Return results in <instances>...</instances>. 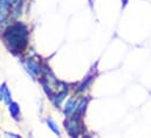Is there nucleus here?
<instances>
[{
    "label": "nucleus",
    "mask_w": 151,
    "mask_h": 138,
    "mask_svg": "<svg viewBox=\"0 0 151 138\" xmlns=\"http://www.w3.org/2000/svg\"><path fill=\"white\" fill-rule=\"evenodd\" d=\"M77 98L75 96H70L67 101H65V104H63V114L66 117H69L72 115H74L76 110V106H77Z\"/></svg>",
    "instance_id": "20e7f679"
},
{
    "label": "nucleus",
    "mask_w": 151,
    "mask_h": 138,
    "mask_svg": "<svg viewBox=\"0 0 151 138\" xmlns=\"http://www.w3.org/2000/svg\"><path fill=\"white\" fill-rule=\"evenodd\" d=\"M4 102L7 104V105L12 102V95H11V91H9V89L7 87H6L5 94H4Z\"/></svg>",
    "instance_id": "9d476101"
},
{
    "label": "nucleus",
    "mask_w": 151,
    "mask_h": 138,
    "mask_svg": "<svg viewBox=\"0 0 151 138\" xmlns=\"http://www.w3.org/2000/svg\"><path fill=\"white\" fill-rule=\"evenodd\" d=\"M11 7L12 5L8 4L6 0H0V25H2L9 17Z\"/></svg>",
    "instance_id": "39448f33"
},
{
    "label": "nucleus",
    "mask_w": 151,
    "mask_h": 138,
    "mask_svg": "<svg viewBox=\"0 0 151 138\" xmlns=\"http://www.w3.org/2000/svg\"><path fill=\"white\" fill-rule=\"evenodd\" d=\"M82 118L77 117L75 115H72L67 117L63 125L68 134V136L72 138H78L80 135H82Z\"/></svg>",
    "instance_id": "f03ea898"
},
{
    "label": "nucleus",
    "mask_w": 151,
    "mask_h": 138,
    "mask_svg": "<svg viewBox=\"0 0 151 138\" xmlns=\"http://www.w3.org/2000/svg\"><path fill=\"white\" fill-rule=\"evenodd\" d=\"M9 137H12V138H21L20 136H18V135H15V134H9V132H6Z\"/></svg>",
    "instance_id": "f8f14e48"
},
{
    "label": "nucleus",
    "mask_w": 151,
    "mask_h": 138,
    "mask_svg": "<svg viewBox=\"0 0 151 138\" xmlns=\"http://www.w3.org/2000/svg\"><path fill=\"white\" fill-rule=\"evenodd\" d=\"M67 94H68V89H63V90H60V91H58L55 95H54V97H53V103L54 105L56 106V108H60L61 106V104L62 102L65 101V98L67 97Z\"/></svg>",
    "instance_id": "0eeeda50"
},
{
    "label": "nucleus",
    "mask_w": 151,
    "mask_h": 138,
    "mask_svg": "<svg viewBox=\"0 0 151 138\" xmlns=\"http://www.w3.org/2000/svg\"><path fill=\"white\" fill-rule=\"evenodd\" d=\"M46 124H47V126L55 134V135H58V136H61V131H60V129H59V126H58V124L55 123V121L53 119V118H50V117H48L47 119H46Z\"/></svg>",
    "instance_id": "1a4fd4ad"
},
{
    "label": "nucleus",
    "mask_w": 151,
    "mask_h": 138,
    "mask_svg": "<svg viewBox=\"0 0 151 138\" xmlns=\"http://www.w3.org/2000/svg\"><path fill=\"white\" fill-rule=\"evenodd\" d=\"M29 32L25 24L17 21L9 25L2 34V39L11 52L13 53H22L28 45Z\"/></svg>",
    "instance_id": "f257e3e1"
},
{
    "label": "nucleus",
    "mask_w": 151,
    "mask_h": 138,
    "mask_svg": "<svg viewBox=\"0 0 151 138\" xmlns=\"http://www.w3.org/2000/svg\"><path fill=\"white\" fill-rule=\"evenodd\" d=\"M6 87H7L6 83H2V84L0 86V102L4 101V94H5V89H6Z\"/></svg>",
    "instance_id": "9b49d317"
},
{
    "label": "nucleus",
    "mask_w": 151,
    "mask_h": 138,
    "mask_svg": "<svg viewBox=\"0 0 151 138\" xmlns=\"http://www.w3.org/2000/svg\"><path fill=\"white\" fill-rule=\"evenodd\" d=\"M83 138H91V137H90V136H84Z\"/></svg>",
    "instance_id": "ddd939ff"
},
{
    "label": "nucleus",
    "mask_w": 151,
    "mask_h": 138,
    "mask_svg": "<svg viewBox=\"0 0 151 138\" xmlns=\"http://www.w3.org/2000/svg\"><path fill=\"white\" fill-rule=\"evenodd\" d=\"M87 105H88V98L83 97L81 98L78 102H77V106H76V110L74 112V115L77 117H83V115L86 114V110H87Z\"/></svg>",
    "instance_id": "423d86ee"
},
{
    "label": "nucleus",
    "mask_w": 151,
    "mask_h": 138,
    "mask_svg": "<svg viewBox=\"0 0 151 138\" xmlns=\"http://www.w3.org/2000/svg\"><path fill=\"white\" fill-rule=\"evenodd\" d=\"M8 112H9V115H11V117H12L13 119L18 121L19 117H20V112H21L20 105L17 103V102H13V101H12L11 103L8 104Z\"/></svg>",
    "instance_id": "6e6552de"
},
{
    "label": "nucleus",
    "mask_w": 151,
    "mask_h": 138,
    "mask_svg": "<svg viewBox=\"0 0 151 138\" xmlns=\"http://www.w3.org/2000/svg\"><path fill=\"white\" fill-rule=\"evenodd\" d=\"M25 68H26V70H27L34 78L40 76V75L42 74V67L40 66V63H39L37 60H34V59H32V58H28V59L26 60Z\"/></svg>",
    "instance_id": "7ed1b4c3"
}]
</instances>
